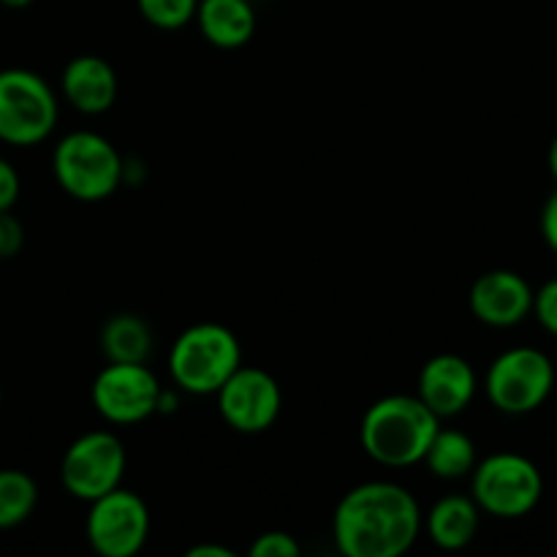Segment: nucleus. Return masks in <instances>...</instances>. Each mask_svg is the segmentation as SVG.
I'll list each match as a JSON object with an SVG mask.
<instances>
[{"label": "nucleus", "mask_w": 557, "mask_h": 557, "mask_svg": "<svg viewBox=\"0 0 557 557\" xmlns=\"http://www.w3.org/2000/svg\"><path fill=\"white\" fill-rule=\"evenodd\" d=\"M533 315L539 319V324L557 337V277L555 281L544 283L539 292H533Z\"/></svg>", "instance_id": "obj_22"}, {"label": "nucleus", "mask_w": 557, "mask_h": 557, "mask_svg": "<svg viewBox=\"0 0 557 557\" xmlns=\"http://www.w3.org/2000/svg\"><path fill=\"white\" fill-rule=\"evenodd\" d=\"M136 5H139V14L145 16L152 27H161V30H180V27L188 25L190 20H196L199 0H136Z\"/></svg>", "instance_id": "obj_20"}, {"label": "nucleus", "mask_w": 557, "mask_h": 557, "mask_svg": "<svg viewBox=\"0 0 557 557\" xmlns=\"http://www.w3.org/2000/svg\"><path fill=\"white\" fill-rule=\"evenodd\" d=\"M542 234L544 239H547L549 248L557 253V190L549 196L547 205H544L542 210Z\"/></svg>", "instance_id": "obj_25"}, {"label": "nucleus", "mask_w": 557, "mask_h": 557, "mask_svg": "<svg viewBox=\"0 0 557 557\" xmlns=\"http://www.w3.org/2000/svg\"><path fill=\"white\" fill-rule=\"evenodd\" d=\"M161 384L145 362H109L90 389L98 417L112 424H139L158 413Z\"/></svg>", "instance_id": "obj_10"}, {"label": "nucleus", "mask_w": 557, "mask_h": 557, "mask_svg": "<svg viewBox=\"0 0 557 557\" xmlns=\"http://www.w3.org/2000/svg\"><path fill=\"white\" fill-rule=\"evenodd\" d=\"M430 473L438 479H462L476 468V444L462 430L438 428L422 457Z\"/></svg>", "instance_id": "obj_18"}, {"label": "nucleus", "mask_w": 557, "mask_h": 557, "mask_svg": "<svg viewBox=\"0 0 557 557\" xmlns=\"http://www.w3.org/2000/svg\"><path fill=\"white\" fill-rule=\"evenodd\" d=\"M0 403H3V392H0Z\"/></svg>", "instance_id": "obj_29"}, {"label": "nucleus", "mask_w": 557, "mask_h": 557, "mask_svg": "<svg viewBox=\"0 0 557 557\" xmlns=\"http://www.w3.org/2000/svg\"><path fill=\"white\" fill-rule=\"evenodd\" d=\"M38 506V484L30 473L0 468V531L22 525Z\"/></svg>", "instance_id": "obj_19"}, {"label": "nucleus", "mask_w": 557, "mask_h": 557, "mask_svg": "<svg viewBox=\"0 0 557 557\" xmlns=\"http://www.w3.org/2000/svg\"><path fill=\"white\" fill-rule=\"evenodd\" d=\"M87 542L101 557H134L150 539V509L123 484L112 493L90 500L87 511Z\"/></svg>", "instance_id": "obj_9"}, {"label": "nucleus", "mask_w": 557, "mask_h": 557, "mask_svg": "<svg viewBox=\"0 0 557 557\" xmlns=\"http://www.w3.org/2000/svg\"><path fill=\"white\" fill-rule=\"evenodd\" d=\"M422 509L411 490L364 482L348 490L332 515V536L346 557H400L417 544Z\"/></svg>", "instance_id": "obj_1"}, {"label": "nucleus", "mask_w": 557, "mask_h": 557, "mask_svg": "<svg viewBox=\"0 0 557 557\" xmlns=\"http://www.w3.org/2000/svg\"><path fill=\"white\" fill-rule=\"evenodd\" d=\"M243 364V346L228 326L194 324L174 341L169 354V373L183 392L215 395L228 375Z\"/></svg>", "instance_id": "obj_3"}, {"label": "nucleus", "mask_w": 557, "mask_h": 557, "mask_svg": "<svg viewBox=\"0 0 557 557\" xmlns=\"http://www.w3.org/2000/svg\"><path fill=\"white\" fill-rule=\"evenodd\" d=\"M547 163H549V174H553V180L557 183V136L553 139V145H549Z\"/></svg>", "instance_id": "obj_27"}, {"label": "nucleus", "mask_w": 557, "mask_h": 557, "mask_svg": "<svg viewBox=\"0 0 557 557\" xmlns=\"http://www.w3.org/2000/svg\"><path fill=\"white\" fill-rule=\"evenodd\" d=\"M196 22L212 47L239 49L253 38L256 9L250 0H199Z\"/></svg>", "instance_id": "obj_15"}, {"label": "nucleus", "mask_w": 557, "mask_h": 557, "mask_svg": "<svg viewBox=\"0 0 557 557\" xmlns=\"http://www.w3.org/2000/svg\"><path fill=\"white\" fill-rule=\"evenodd\" d=\"M555 389V364L544 351L517 346L493 359L484 379L487 400L509 417H525L542 408Z\"/></svg>", "instance_id": "obj_7"}, {"label": "nucleus", "mask_w": 557, "mask_h": 557, "mask_svg": "<svg viewBox=\"0 0 557 557\" xmlns=\"http://www.w3.org/2000/svg\"><path fill=\"white\" fill-rule=\"evenodd\" d=\"M479 520H482V509L476 506V500L468 495H446V498L435 500L424 525H428L435 547L457 553L476 539Z\"/></svg>", "instance_id": "obj_16"}, {"label": "nucleus", "mask_w": 557, "mask_h": 557, "mask_svg": "<svg viewBox=\"0 0 557 557\" xmlns=\"http://www.w3.org/2000/svg\"><path fill=\"white\" fill-rule=\"evenodd\" d=\"M58 96L41 74L27 69L0 71V141L33 147L58 125Z\"/></svg>", "instance_id": "obj_6"}, {"label": "nucleus", "mask_w": 557, "mask_h": 557, "mask_svg": "<svg viewBox=\"0 0 557 557\" xmlns=\"http://www.w3.org/2000/svg\"><path fill=\"white\" fill-rule=\"evenodd\" d=\"M441 419L417 395H389L364 411L359 441L370 460L386 468L422 462Z\"/></svg>", "instance_id": "obj_2"}, {"label": "nucleus", "mask_w": 557, "mask_h": 557, "mask_svg": "<svg viewBox=\"0 0 557 557\" xmlns=\"http://www.w3.org/2000/svg\"><path fill=\"white\" fill-rule=\"evenodd\" d=\"M63 96L76 112L82 114H101L112 109L117 98V74L112 63L98 54H79L69 60L63 69Z\"/></svg>", "instance_id": "obj_14"}, {"label": "nucleus", "mask_w": 557, "mask_h": 557, "mask_svg": "<svg viewBox=\"0 0 557 557\" xmlns=\"http://www.w3.org/2000/svg\"><path fill=\"white\" fill-rule=\"evenodd\" d=\"M0 3H3L5 9H25V5H30L33 0H0Z\"/></svg>", "instance_id": "obj_28"}, {"label": "nucleus", "mask_w": 557, "mask_h": 557, "mask_svg": "<svg viewBox=\"0 0 557 557\" xmlns=\"http://www.w3.org/2000/svg\"><path fill=\"white\" fill-rule=\"evenodd\" d=\"M468 305L482 324L495 326V330H511L531 315L533 288L520 272L490 270L476 277Z\"/></svg>", "instance_id": "obj_12"}, {"label": "nucleus", "mask_w": 557, "mask_h": 557, "mask_svg": "<svg viewBox=\"0 0 557 557\" xmlns=\"http://www.w3.org/2000/svg\"><path fill=\"white\" fill-rule=\"evenodd\" d=\"M215 397L223 422L245 435L270 430L283 408V392L275 375L261 368H245V364H239L228 375L226 384L215 392Z\"/></svg>", "instance_id": "obj_11"}, {"label": "nucleus", "mask_w": 557, "mask_h": 557, "mask_svg": "<svg viewBox=\"0 0 557 557\" xmlns=\"http://www.w3.org/2000/svg\"><path fill=\"white\" fill-rule=\"evenodd\" d=\"M188 557H234V553L228 547H221V544H196L190 547Z\"/></svg>", "instance_id": "obj_26"}, {"label": "nucleus", "mask_w": 557, "mask_h": 557, "mask_svg": "<svg viewBox=\"0 0 557 557\" xmlns=\"http://www.w3.org/2000/svg\"><path fill=\"white\" fill-rule=\"evenodd\" d=\"M101 351L109 362H147L152 354V330L141 315L117 313L101 326Z\"/></svg>", "instance_id": "obj_17"}, {"label": "nucleus", "mask_w": 557, "mask_h": 557, "mask_svg": "<svg viewBox=\"0 0 557 557\" xmlns=\"http://www.w3.org/2000/svg\"><path fill=\"white\" fill-rule=\"evenodd\" d=\"M52 172L69 196L101 201L123 185L125 161L107 136L96 131H71L54 147Z\"/></svg>", "instance_id": "obj_4"}, {"label": "nucleus", "mask_w": 557, "mask_h": 557, "mask_svg": "<svg viewBox=\"0 0 557 557\" xmlns=\"http://www.w3.org/2000/svg\"><path fill=\"white\" fill-rule=\"evenodd\" d=\"M125 468L128 455L123 441L109 430H92L65 449L60 460V482L71 498L90 504L123 484Z\"/></svg>", "instance_id": "obj_8"}, {"label": "nucleus", "mask_w": 557, "mask_h": 557, "mask_svg": "<svg viewBox=\"0 0 557 557\" xmlns=\"http://www.w3.org/2000/svg\"><path fill=\"white\" fill-rule=\"evenodd\" d=\"M25 245V228L11 210L0 212V259H14Z\"/></svg>", "instance_id": "obj_23"}, {"label": "nucleus", "mask_w": 557, "mask_h": 557, "mask_svg": "<svg viewBox=\"0 0 557 557\" xmlns=\"http://www.w3.org/2000/svg\"><path fill=\"white\" fill-rule=\"evenodd\" d=\"M20 190H22L20 174H16V169L11 166L5 158H0V212L11 210V207L16 205Z\"/></svg>", "instance_id": "obj_24"}, {"label": "nucleus", "mask_w": 557, "mask_h": 557, "mask_svg": "<svg viewBox=\"0 0 557 557\" xmlns=\"http://www.w3.org/2000/svg\"><path fill=\"white\" fill-rule=\"evenodd\" d=\"M471 498L479 509L498 520H520L539 506L544 479L536 462L517 451H498L476 462L471 471Z\"/></svg>", "instance_id": "obj_5"}, {"label": "nucleus", "mask_w": 557, "mask_h": 557, "mask_svg": "<svg viewBox=\"0 0 557 557\" xmlns=\"http://www.w3.org/2000/svg\"><path fill=\"white\" fill-rule=\"evenodd\" d=\"M299 553H302V547H299L297 539L283 531L261 533L248 549L250 557H297Z\"/></svg>", "instance_id": "obj_21"}, {"label": "nucleus", "mask_w": 557, "mask_h": 557, "mask_svg": "<svg viewBox=\"0 0 557 557\" xmlns=\"http://www.w3.org/2000/svg\"><path fill=\"white\" fill-rule=\"evenodd\" d=\"M479 389L476 370L457 354H438L419 370V400L438 419L457 417L473 403Z\"/></svg>", "instance_id": "obj_13"}]
</instances>
